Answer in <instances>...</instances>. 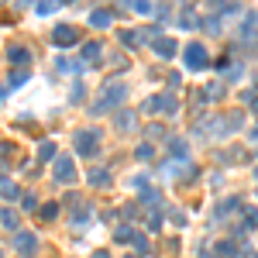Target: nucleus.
<instances>
[{
  "label": "nucleus",
  "instance_id": "f03ea898",
  "mask_svg": "<svg viewBox=\"0 0 258 258\" xmlns=\"http://www.w3.org/2000/svg\"><path fill=\"white\" fill-rule=\"evenodd\" d=\"M76 152H79L83 158H90V155H97V152H100V131H97V128L76 131Z\"/></svg>",
  "mask_w": 258,
  "mask_h": 258
},
{
  "label": "nucleus",
  "instance_id": "4468645a",
  "mask_svg": "<svg viewBox=\"0 0 258 258\" xmlns=\"http://www.w3.org/2000/svg\"><path fill=\"white\" fill-rule=\"evenodd\" d=\"M100 52H103V45H100V42L83 45V59H86V62H100Z\"/></svg>",
  "mask_w": 258,
  "mask_h": 258
},
{
  "label": "nucleus",
  "instance_id": "6ab92c4d",
  "mask_svg": "<svg viewBox=\"0 0 258 258\" xmlns=\"http://www.w3.org/2000/svg\"><path fill=\"white\" fill-rule=\"evenodd\" d=\"M234 252H238L234 241H220V245H217V255H220V258H234Z\"/></svg>",
  "mask_w": 258,
  "mask_h": 258
},
{
  "label": "nucleus",
  "instance_id": "2f4dec72",
  "mask_svg": "<svg viewBox=\"0 0 258 258\" xmlns=\"http://www.w3.org/2000/svg\"><path fill=\"white\" fill-rule=\"evenodd\" d=\"M7 93H10V90H7V86H0V100H3V97H7Z\"/></svg>",
  "mask_w": 258,
  "mask_h": 258
},
{
  "label": "nucleus",
  "instance_id": "0eeeda50",
  "mask_svg": "<svg viewBox=\"0 0 258 258\" xmlns=\"http://www.w3.org/2000/svg\"><path fill=\"white\" fill-rule=\"evenodd\" d=\"M35 245H38V238H35V234H28V231H17V238H14V248H17L21 255H31V252H35Z\"/></svg>",
  "mask_w": 258,
  "mask_h": 258
},
{
  "label": "nucleus",
  "instance_id": "6e6552de",
  "mask_svg": "<svg viewBox=\"0 0 258 258\" xmlns=\"http://www.w3.org/2000/svg\"><path fill=\"white\" fill-rule=\"evenodd\" d=\"M110 21H114V10H110V7H100V10L90 14V24H93V28H110Z\"/></svg>",
  "mask_w": 258,
  "mask_h": 258
},
{
  "label": "nucleus",
  "instance_id": "f257e3e1",
  "mask_svg": "<svg viewBox=\"0 0 258 258\" xmlns=\"http://www.w3.org/2000/svg\"><path fill=\"white\" fill-rule=\"evenodd\" d=\"M121 100H124V86H121V83H107V90H103L100 100L90 107V114H107V110H114Z\"/></svg>",
  "mask_w": 258,
  "mask_h": 258
},
{
  "label": "nucleus",
  "instance_id": "f3484780",
  "mask_svg": "<svg viewBox=\"0 0 258 258\" xmlns=\"http://www.w3.org/2000/svg\"><path fill=\"white\" fill-rule=\"evenodd\" d=\"M241 35H245V38L258 35V17H255V14H248V17H245V24H241Z\"/></svg>",
  "mask_w": 258,
  "mask_h": 258
},
{
  "label": "nucleus",
  "instance_id": "a878e982",
  "mask_svg": "<svg viewBox=\"0 0 258 258\" xmlns=\"http://www.w3.org/2000/svg\"><path fill=\"white\" fill-rule=\"evenodd\" d=\"M179 24H183V28H193V24H196L193 10H183V17H179Z\"/></svg>",
  "mask_w": 258,
  "mask_h": 258
},
{
  "label": "nucleus",
  "instance_id": "5701e85b",
  "mask_svg": "<svg viewBox=\"0 0 258 258\" xmlns=\"http://www.w3.org/2000/svg\"><path fill=\"white\" fill-rule=\"evenodd\" d=\"M0 196H7V200H17V186H10V183H0Z\"/></svg>",
  "mask_w": 258,
  "mask_h": 258
},
{
  "label": "nucleus",
  "instance_id": "412c9836",
  "mask_svg": "<svg viewBox=\"0 0 258 258\" xmlns=\"http://www.w3.org/2000/svg\"><path fill=\"white\" fill-rule=\"evenodd\" d=\"M24 79H28V72H24V69H17V72H10V83H7V90H10V86H21Z\"/></svg>",
  "mask_w": 258,
  "mask_h": 258
},
{
  "label": "nucleus",
  "instance_id": "72a5a7b5",
  "mask_svg": "<svg viewBox=\"0 0 258 258\" xmlns=\"http://www.w3.org/2000/svg\"><path fill=\"white\" fill-rule=\"evenodd\" d=\"M255 138H258V124H255V131H252V141H255Z\"/></svg>",
  "mask_w": 258,
  "mask_h": 258
},
{
  "label": "nucleus",
  "instance_id": "7ed1b4c3",
  "mask_svg": "<svg viewBox=\"0 0 258 258\" xmlns=\"http://www.w3.org/2000/svg\"><path fill=\"white\" fill-rule=\"evenodd\" d=\"M186 65L190 69H206L210 65V52L196 42V45H186Z\"/></svg>",
  "mask_w": 258,
  "mask_h": 258
},
{
  "label": "nucleus",
  "instance_id": "9d476101",
  "mask_svg": "<svg viewBox=\"0 0 258 258\" xmlns=\"http://www.w3.org/2000/svg\"><path fill=\"white\" fill-rule=\"evenodd\" d=\"M114 124H117L121 131H134L138 117H134V110H117V114H114Z\"/></svg>",
  "mask_w": 258,
  "mask_h": 258
},
{
  "label": "nucleus",
  "instance_id": "c9c22d12",
  "mask_svg": "<svg viewBox=\"0 0 258 258\" xmlns=\"http://www.w3.org/2000/svg\"><path fill=\"white\" fill-rule=\"evenodd\" d=\"M200 258H210V255H206V252H203V255H200Z\"/></svg>",
  "mask_w": 258,
  "mask_h": 258
},
{
  "label": "nucleus",
  "instance_id": "393cba45",
  "mask_svg": "<svg viewBox=\"0 0 258 258\" xmlns=\"http://www.w3.org/2000/svg\"><path fill=\"white\" fill-rule=\"evenodd\" d=\"M55 3H59V0H42V3H38V14H42V17H45V14H52V10H55Z\"/></svg>",
  "mask_w": 258,
  "mask_h": 258
},
{
  "label": "nucleus",
  "instance_id": "1a4fd4ad",
  "mask_svg": "<svg viewBox=\"0 0 258 258\" xmlns=\"http://www.w3.org/2000/svg\"><path fill=\"white\" fill-rule=\"evenodd\" d=\"M155 107H158L162 114H176V110H179V100H176L172 93H162V97H155Z\"/></svg>",
  "mask_w": 258,
  "mask_h": 258
},
{
  "label": "nucleus",
  "instance_id": "dca6fc26",
  "mask_svg": "<svg viewBox=\"0 0 258 258\" xmlns=\"http://www.w3.org/2000/svg\"><path fill=\"white\" fill-rule=\"evenodd\" d=\"M0 227L17 231V213H14V210H0Z\"/></svg>",
  "mask_w": 258,
  "mask_h": 258
},
{
  "label": "nucleus",
  "instance_id": "a211bd4d",
  "mask_svg": "<svg viewBox=\"0 0 258 258\" xmlns=\"http://www.w3.org/2000/svg\"><path fill=\"white\" fill-rule=\"evenodd\" d=\"M169 152H172L176 158H186V141H183V138H172V141H169Z\"/></svg>",
  "mask_w": 258,
  "mask_h": 258
},
{
  "label": "nucleus",
  "instance_id": "9b49d317",
  "mask_svg": "<svg viewBox=\"0 0 258 258\" xmlns=\"http://www.w3.org/2000/svg\"><path fill=\"white\" fill-rule=\"evenodd\" d=\"M241 121H245V117H241V114H238V110H231V114H227V117H224V121H220V134H234V131L241 128Z\"/></svg>",
  "mask_w": 258,
  "mask_h": 258
},
{
  "label": "nucleus",
  "instance_id": "bb28decb",
  "mask_svg": "<svg viewBox=\"0 0 258 258\" xmlns=\"http://www.w3.org/2000/svg\"><path fill=\"white\" fill-rule=\"evenodd\" d=\"M117 241H131V227H117Z\"/></svg>",
  "mask_w": 258,
  "mask_h": 258
},
{
  "label": "nucleus",
  "instance_id": "cd10ccee",
  "mask_svg": "<svg viewBox=\"0 0 258 258\" xmlns=\"http://www.w3.org/2000/svg\"><path fill=\"white\" fill-rule=\"evenodd\" d=\"M155 110H158V107H155V97H148V100H145V114H155Z\"/></svg>",
  "mask_w": 258,
  "mask_h": 258
},
{
  "label": "nucleus",
  "instance_id": "ddd939ff",
  "mask_svg": "<svg viewBox=\"0 0 258 258\" xmlns=\"http://www.w3.org/2000/svg\"><path fill=\"white\" fill-rule=\"evenodd\" d=\"M117 38H121L124 49H138V45H145V42H141V31H121Z\"/></svg>",
  "mask_w": 258,
  "mask_h": 258
},
{
  "label": "nucleus",
  "instance_id": "f704fd0d",
  "mask_svg": "<svg viewBox=\"0 0 258 258\" xmlns=\"http://www.w3.org/2000/svg\"><path fill=\"white\" fill-rule=\"evenodd\" d=\"M252 110H255V114H258V97H255V103H252Z\"/></svg>",
  "mask_w": 258,
  "mask_h": 258
},
{
  "label": "nucleus",
  "instance_id": "c85d7f7f",
  "mask_svg": "<svg viewBox=\"0 0 258 258\" xmlns=\"http://www.w3.org/2000/svg\"><path fill=\"white\" fill-rule=\"evenodd\" d=\"M138 158H152V145H141L138 148Z\"/></svg>",
  "mask_w": 258,
  "mask_h": 258
},
{
  "label": "nucleus",
  "instance_id": "58836bf2",
  "mask_svg": "<svg viewBox=\"0 0 258 258\" xmlns=\"http://www.w3.org/2000/svg\"><path fill=\"white\" fill-rule=\"evenodd\" d=\"M128 258H134V255H128Z\"/></svg>",
  "mask_w": 258,
  "mask_h": 258
},
{
  "label": "nucleus",
  "instance_id": "473e14b6",
  "mask_svg": "<svg viewBox=\"0 0 258 258\" xmlns=\"http://www.w3.org/2000/svg\"><path fill=\"white\" fill-rule=\"evenodd\" d=\"M93 258H110V255H107V252H97V255H93Z\"/></svg>",
  "mask_w": 258,
  "mask_h": 258
},
{
  "label": "nucleus",
  "instance_id": "e433bc0d",
  "mask_svg": "<svg viewBox=\"0 0 258 258\" xmlns=\"http://www.w3.org/2000/svg\"><path fill=\"white\" fill-rule=\"evenodd\" d=\"M62 3H72V0H62Z\"/></svg>",
  "mask_w": 258,
  "mask_h": 258
},
{
  "label": "nucleus",
  "instance_id": "c756f323",
  "mask_svg": "<svg viewBox=\"0 0 258 258\" xmlns=\"http://www.w3.org/2000/svg\"><path fill=\"white\" fill-rule=\"evenodd\" d=\"M162 131H165L162 124H152V128H148V134H152V138H162Z\"/></svg>",
  "mask_w": 258,
  "mask_h": 258
},
{
  "label": "nucleus",
  "instance_id": "20e7f679",
  "mask_svg": "<svg viewBox=\"0 0 258 258\" xmlns=\"http://www.w3.org/2000/svg\"><path fill=\"white\" fill-rule=\"evenodd\" d=\"M52 42H55V45H76V42H79V31H76V28H72V24H59V28H55V31H52Z\"/></svg>",
  "mask_w": 258,
  "mask_h": 258
},
{
  "label": "nucleus",
  "instance_id": "f8f14e48",
  "mask_svg": "<svg viewBox=\"0 0 258 258\" xmlns=\"http://www.w3.org/2000/svg\"><path fill=\"white\" fill-rule=\"evenodd\" d=\"M7 59H10V62H17V65H24L28 59H31V52H28L24 45H10V49H7Z\"/></svg>",
  "mask_w": 258,
  "mask_h": 258
},
{
  "label": "nucleus",
  "instance_id": "7c9ffc66",
  "mask_svg": "<svg viewBox=\"0 0 258 258\" xmlns=\"http://www.w3.org/2000/svg\"><path fill=\"white\" fill-rule=\"evenodd\" d=\"M220 3H224V0H206V7H220Z\"/></svg>",
  "mask_w": 258,
  "mask_h": 258
},
{
  "label": "nucleus",
  "instance_id": "4be33fe9",
  "mask_svg": "<svg viewBox=\"0 0 258 258\" xmlns=\"http://www.w3.org/2000/svg\"><path fill=\"white\" fill-rule=\"evenodd\" d=\"M38 155H42V158H52V155H55V145H52V141H42V145H38Z\"/></svg>",
  "mask_w": 258,
  "mask_h": 258
},
{
  "label": "nucleus",
  "instance_id": "b1692460",
  "mask_svg": "<svg viewBox=\"0 0 258 258\" xmlns=\"http://www.w3.org/2000/svg\"><path fill=\"white\" fill-rule=\"evenodd\" d=\"M55 213H59V203H45V206H42V217H45V220H52Z\"/></svg>",
  "mask_w": 258,
  "mask_h": 258
},
{
  "label": "nucleus",
  "instance_id": "ea45409f",
  "mask_svg": "<svg viewBox=\"0 0 258 258\" xmlns=\"http://www.w3.org/2000/svg\"><path fill=\"white\" fill-rule=\"evenodd\" d=\"M0 258H3V255H0Z\"/></svg>",
  "mask_w": 258,
  "mask_h": 258
},
{
  "label": "nucleus",
  "instance_id": "423d86ee",
  "mask_svg": "<svg viewBox=\"0 0 258 258\" xmlns=\"http://www.w3.org/2000/svg\"><path fill=\"white\" fill-rule=\"evenodd\" d=\"M55 179H59V183H76V165H72V158H59V162H55Z\"/></svg>",
  "mask_w": 258,
  "mask_h": 258
},
{
  "label": "nucleus",
  "instance_id": "4c0bfd02",
  "mask_svg": "<svg viewBox=\"0 0 258 258\" xmlns=\"http://www.w3.org/2000/svg\"><path fill=\"white\" fill-rule=\"evenodd\" d=\"M255 176H258V169H255Z\"/></svg>",
  "mask_w": 258,
  "mask_h": 258
},
{
  "label": "nucleus",
  "instance_id": "aec40b11",
  "mask_svg": "<svg viewBox=\"0 0 258 258\" xmlns=\"http://www.w3.org/2000/svg\"><path fill=\"white\" fill-rule=\"evenodd\" d=\"M128 3L138 10V14H152V0H128Z\"/></svg>",
  "mask_w": 258,
  "mask_h": 258
},
{
  "label": "nucleus",
  "instance_id": "2eb2a0df",
  "mask_svg": "<svg viewBox=\"0 0 258 258\" xmlns=\"http://www.w3.org/2000/svg\"><path fill=\"white\" fill-rule=\"evenodd\" d=\"M90 183L93 186H110V172L107 169H90Z\"/></svg>",
  "mask_w": 258,
  "mask_h": 258
},
{
  "label": "nucleus",
  "instance_id": "39448f33",
  "mask_svg": "<svg viewBox=\"0 0 258 258\" xmlns=\"http://www.w3.org/2000/svg\"><path fill=\"white\" fill-rule=\"evenodd\" d=\"M152 49H155V55H162V59H172V55L179 52L176 38H165V35H158V38L152 42Z\"/></svg>",
  "mask_w": 258,
  "mask_h": 258
}]
</instances>
